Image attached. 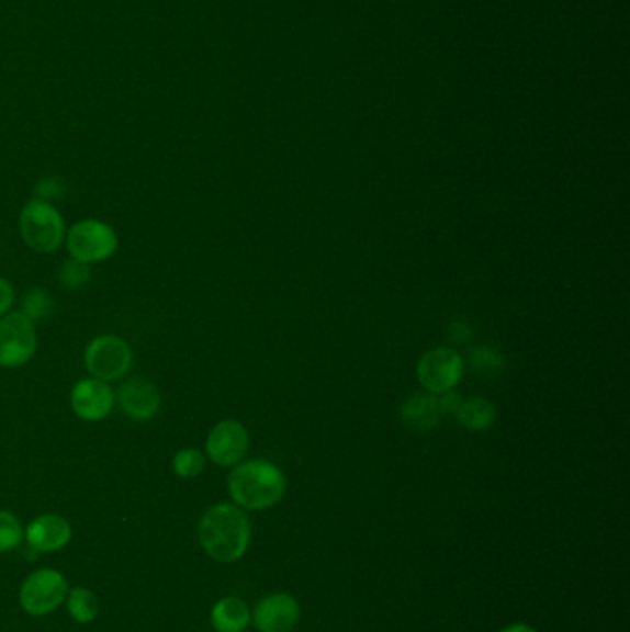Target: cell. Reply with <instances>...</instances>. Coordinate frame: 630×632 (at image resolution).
<instances>
[{
  "mask_svg": "<svg viewBox=\"0 0 630 632\" xmlns=\"http://www.w3.org/2000/svg\"><path fill=\"white\" fill-rule=\"evenodd\" d=\"M499 632H538L535 627L527 625V623H513V625L505 627Z\"/></svg>",
  "mask_w": 630,
  "mask_h": 632,
  "instance_id": "25",
  "label": "cell"
},
{
  "mask_svg": "<svg viewBox=\"0 0 630 632\" xmlns=\"http://www.w3.org/2000/svg\"><path fill=\"white\" fill-rule=\"evenodd\" d=\"M443 410L440 407V399L432 396H413L402 405L400 418L403 426L415 431V433H426L429 429L437 428L442 420Z\"/></svg>",
  "mask_w": 630,
  "mask_h": 632,
  "instance_id": "14",
  "label": "cell"
},
{
  "mask_svg": "<svg viewBox=\"0 0 630 632\" xmlns=\"http://www.w3.org/2000/svg\"><path fill=\"white\" fill-rule=\"evenodd\" d=\"M119 235L110 224L86 218L75 224L67 235V250L70 258L78 259L82 263H100L110 259L117 252Z\"/></svg>",
  "mask_w": 630,
  "mask_h": 632,
  "instance_id": "4",
  "label": "cell"
},
{
  "mask_svg": "<svg viewBox=\"0 0 630 632\" xmlns=\"http://www.w3.org/2000/svg\"><path fill=\"white\" fill-rule=\"evenodd\" d=\"M250 445L245 426L237 420H222L211 429L205 440V453L218 466H235L243 463Z\"/></svg>",
  "mask_w": 630,
  "mask_h": 632,
  "instance_id": "9",
  "label": "cell"
},
{
  "mask_svg": "<svg viewBox=\"0 0 630 632\" xmlns=\"http://www.w3.org/2000/svg\"><path fill=\"white\" fill-rule=\"evenodd\" d=\"M119 405L132 420H153L161 409V394L158 386L143 377H130L119 391Z\"/></svg>",
  "mask_w": 630,
  "mask_h": 632,
  "instance_id": "12",
  "label": "cell"
},
{
  "mask_svg": "<svg viewBox=\"0 0 630 632\" xmlns=\"http://www.w3.org/2000/svg\"><path fill=\"white\" fill-rule=\"evenodd\" d=\"M13 300H15V291H13L12 283L0 278V316L7 315L8 311L12 309Z\"/></svg>",
  "mask_w": 630,
  "mask_h": 632,
  "instance_id": "23",
  "label": "cell"
},
{
  "mask_svg": "<svg viewBox=\"0 0 630 632\" xmlns=\"http://www.w3.org/2000/svg\"><path fill=\"white\" fill-rule=\"evenodd\" d=\"M65 599H67V610L72 620L78 623H91L97 620L100 610L99 599L86 586H75Z\"/></svg>",
  "mask_w": 630,
  "mask_h": 632,
  "instance_id": "17",
  "label": "cell"
},
{
  "mask_svg": "<svg viewBox=\"0 0 630 632\" xmlns=\"http://www.w3.org/2000/svg\"><path fill=\"white\" fill-rule=\"evenodd\" d=\"M205 469V455L196 448H185L176 453L172 459V470L181 479H194Z\"/></svg>",
  "mask_w": 630,
  "mask_h": 632,
  "instance_id": "18",
  "label": "cell"
},
{
  "mask_svg": "<svg viewBox=\"0 0 630 632\" xmlns=\"http://www.w3.org/2000/svg\"><path fill=\"white\" fill-rule=\"evenodd\" d=\"M202 550L218 562L243 558L251 540V526L245 510L234 504H216L199 521Z\"/></svg>",
  "mask_w": 630,
  "mask_h": 632,
  "instance_id": "1",
  "label": "cell"
},
{
  "mask_svg": "<svg viewBox=\"0 0 630 632\" xmlns=\"http://www.w3.org/2000/svg\"><path fill=\"white\" fill-rule=\"evenodd\" d=\"M69 583L58 569L42 568L29 575L19 590V603L30 616H47L64 603Z\"/></svg>",
  "mask_w": 630,
  "mask_h": 632,
  "instance_id": "6",
  "label": "cell"
},
{
  "mask_svg": "<svg viewBox=\"0 0 630 632\" xmlns=\"http://www.w3.org/2000/svg\"><path fill=\"white\" fill-rule=\"evenodd\" d=\"M83 361L89 374L97 380L115 381L128 374L134 353L128 342L117 335H100L89 342Z\"/></svg>",
  "mask_w": 630,
  "mask_h": 632,
  "instance_id": "5",
  "label": "cell"
},
{
  "mask_svg": "<svg viewBox=\"0 0 630 632\" xmlns=\"http://www.w3.org/2000/svg\"><path fill=\"white\" fill-rule=\"evenodd\" d=\"M24 539V529L18 516L0 510V553L15 550Z\"/></svg>",
  "mask_w": 630,
  "mask_h": 632,
  "instance_id": "20",
  "label": "cell"
},
{
  "mask_svg": "<svg viewBox=\"0 0 630 632\" xmlns=\"http://www.w3.org/2000/svg\"><path fill=\"white\" fill-rule=\"evenodd\" d=\"M472 366L479 374H499L505 364L502 353L492 348H475L470 356Z\"/></svg>",
  "mask_w": 630,
  "mask_h": 632,
  "instance_id": "21",
  "label": "cell"
},
{
  "mask_svg": "<svg viewBox=\"0 0 630 632\" xmlns=\"http://www.w3.org/2000/svg\"><path fill=\"white\" fill-rule=\"evenodd\" d=\"M299 599L291 594L280 591L263 597L251 612V621L259 632H292L299 625Z\"/></svg>",
  "mask_w": 630,
  "mask_h": 632,
  "instance_id": "10",
  "label": "cell"
},
{
  "mask_svg": "<svg viewBox=\"0 0 630 632\" xmlns=\"http://www.w3.org/2000/svg\"><path fill=\"white\" fill-rule=\"evenodd\" d=\"M53 309L54 302L50 298V294L45 293L40 287L30 289L29 293L24 294L23 302H21V313L32 323L53 315Z\"/></svg>",
  "mask_w": 630,
  "mask_h": 632,
  "instance_id": "19",
  "label": "cell"
},
{
  "mask_svg": "<svg viewBox=\"0 0 630 632\" xmlns=\"http://www.w3.org/2000/svg\"><path fill=\"white\" fill-rule=\"evenodd\" d=\"M37 335L34 323L19 313L0 316V366L18 369L34 358Z\"/></svg>",
  "mask_w": 630,
  "mask_h": 632,
  "instance_id": "7",
  "label": "cell"
},
{
  "mask_svg": "<svg viewBox=\"0 0 630 632\" xmlns=\"http://www.w3.org/2000/svg\"><path fill=\"white\" fill-rule=\"evenodd\" d=\"M58 191H61V183H59L58 180H53V178L43 180V182H40V185H37L40 199L47 200V202L48 199H54V196L58 194Z\"/></svg>",
  "mask_w": 630,
  "mask_h": 632,
  "instance_id": "24",
  "label": "cell"
},
{
  "mask_svg": "<svg viewBox=\"0 0 630 632\" xmlns=\"http://www.w3.org/2000/svg\"><path fill=\"white\" fill-rule=\"evenodd\" d=\"M462 377V358L453 348H435L418 363V380L431 394L451 393Z\"/></svg>",
  "mask_w": 630,
  "mask_h": 632,
  "instance_id": "8",
  "label": "cell"
},
{
  "mask_svg": "<svg viewBox=\"0 0 630 632\" xmlns=\"http://www.w3.org/2000/svg\"><path fill=\"white\" fill-rule=\"evenodd\" d=\"M285 490L283 472L263 459L235 464L228 475L229 496L240 509H272L283 499Z\"/></svg>",
  "mask_w": 630,
  "mask_h": 632,
  "instance_id": "2",
  "label": "cell"
},
{
  "mask_svg": "<svg viewBox=\"0 0 630 632\" xmlns=\"http://www.w3.org/2000/svg\"><path fill=\"white\" fill-rule=\"evenodd\" d=\"M24 539L37 553H54L67 548L72 539V527L64 516L42 515L30 521Z\"/></svg>",
  "mask_w": 630,
  "mask_h": 632,
  "instance_id": "13",
  "label": "cell"
},
{
  "mask_svg": "<svg viewBox=\"0 0 630 632\" xmlns=\"http://www.w3.org/2000/svg\"><path fill=\"white\" fill-rule=\"evenodd\" d=\"M457 418L462 426L472 431H485L494 426L496 420V409L492 407L491 402L483 398L466 399L461 402L457 409Z\"/></svg>",
  "mask_w": 630,
  "mask_h": 632,
  "instance_id": "16",
  "label": "cell"
},
{
  "mask_svg": "<svg viewBox=\"0 0 630 632\" xmlns=\"http://www.w3.org/2000/svg\"><path fill=\"white\" fill-rule=\"evenodd\" d=\"M19 229L24 242L40 253L56 252L65 239L64 217L47 200L34 199L24 205Z\"/></svg>",
  "mask_w": 630,
  "mask_h": 632,
  "instance_id": "3",
  "label": "cell"
},
{
  "mask_svg": "<svg viewBox=\"0 0 630 632\" xmlns=\"http://www.w3.org/2000/svg\"><path fill=\"white\" fill-rule=\"evenodd\" d=\"M59 280L67 289H82L89 281V264L70 259L59 272Z\"/></svg>",
  "mask_w": 630,
  "mask_h": 632,
  "instance_id": "22",
  "label": "cell"
},
{
  "mask_svg": "<svg viewBox=\"0 0 630 632\" xmlns=\"http://www.w3.org/2000/svg\"><path fill=\"white\" fill-rule=\"evenodd\" d=\"M113 405H115V393L108 385V381L89 377V380L78 381L77 385L72 386L70 407L82 420H104L105 416H110L113 410Z\"/></svg>",
  "mask_w": 630,
  "mask_h": 632,
  "instance_id": "11",
  "label": "cell"
},
{
  "mask_svg": "<svg viewBox=\"0 0 630 632\" xmlns=\"http://www.w3.org/2000/svg\"><path fill=\"white\" fill-rule=\"evenodd\" d=\"M251 612L239 597H224L211 609V625L216 632H245Z\"/></svg>",
  "mask_w": 630,
  "mask_h": 632,
  "instance_id": "15",
  "label": "cell"
}]
</instances>
